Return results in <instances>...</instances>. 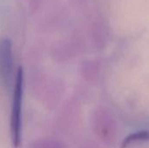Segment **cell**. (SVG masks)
<instances>
[{
	"label": "cell",
	"mask_w": 149,
	"mask_h": 148,
	"mask_svg": "<svg viewBox=\"0 0 149 148\" xmlns=\"http://www.w3.org/2000/svg\"><path fill=\"white\" fill-rule=\"evenodd\" d=\"M24 95V72L21 67L18 68L12 97L10 130L12 142L15 147H18L21 142L22 132V105Z\"/></svg>",
	"instance_id": "1"
},
{
	"label": "cell",
	"mask_w": 149,
	"mask_h": 148,
	"mask_svg": "<svg viewBox=\"0 0 149 148\" xmlns=\"http://www.w3.org/2000/svg\"><path fill=\"white\" fill-rule=\"evenodd\" d=\"M140 140H149V132L148 131L139 132L127 136L123 142V147H125L126 146H127L128 144L134 141H140Z\"/></svg>",
	"instance_id": "3"
},
{
	"label": "cell",
	"mask_w": 149,
	"mask_h": 148,
	"mask_svg": "<svg viewBox=\"0 0 149 148\" xmlns=\"http://www.w3.org/2000/svg\"><path fill=\"white\" fill-rule=\"evenodd\" d=\"M13 51L9 38L0 39V72L6 82L12 80L13 74Z\"/></svg>",
	"instance_id": "2"
}]
</instances>
